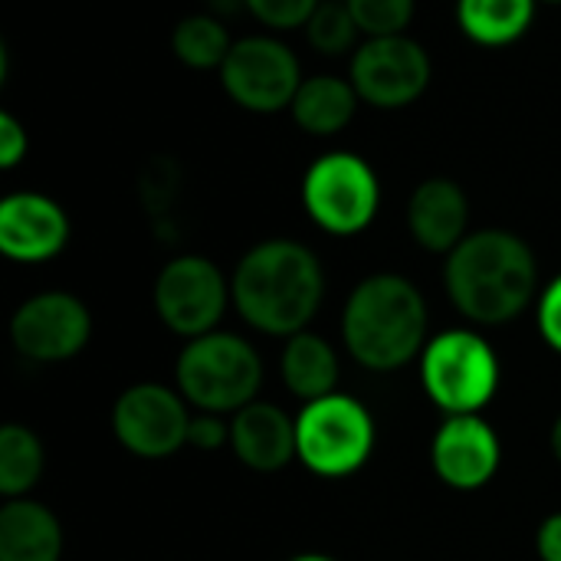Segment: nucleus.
I'll return each instance as SVG.
<instances>
[{
  "instance_id": "31",
  "label": "nucleus",
  "mask_w": 561,
  "mask_h": 561,
  "mask_svg": "<svg viewBox=\"0 0 561 561\" xmlns=\"http://www.w3.org/2000/svg\"><path fill=\"white\" fill-rule=\"evenodd\" d=\"M240 7H247V0H207V13H214V16H230Z\"/></svg>"
},
{
  "instance_id": "1",
  "label": "nucleus",
  "mask_w": 561,
  "mask_h": 561,
  "mask_svg": "<svg viewBox=\"0 0 561 561\" xmlns=\"http://www.w3.org/2000/svg\"><path fill=\"white\" fill-rule=\"evenodd\" d=\"M230 299L237 316L273 339L306 332L325 299V273L319 256L299 240H263L250 247L233 276Z\"/></svg>"
},
{
  "instance_id": "3",
  "label": "nucleus",
  "mask_w": 561,
  "mask_h": 561,
  "mask_svg": "<svg viewBox=\"0 0 561 561\" xmlns=\"http://www.w3.org/2000/svg\"><path fill=\"white\" fill-rule=\"evenodd\" d=\"M342 342L368 371L388 375L411 365L431 342L424 293L401 273L365 276L345 299Z\"/></svg>"
},
{
  "instance_id": "11",
  "label": "nucleus",
  "mask_w": 561,
  "mask_h": 561,
  "mask_svg": "<svg viewBox=\"0 0 561 561\" xmlns=\"http://www.w3.org/2000/svg\"><path fill=\"white\" fill-rule=\"evenodd\" d=\"M92 339V316L85 302L66 289L30 296L10 316V345L36 365H59L76 358Z\"/></svg>"
},
{
  "instance_id": "30",
  "label": "nucleus",
  "mask_w": 561,
  "mask_h": 561,
  "mask_svg": "<svg viewBox=\"0 0 561 561\" xmlns=\"http://www.w3.org/2000/svg\"><path fill=\"white\" fill-rule=\"evenodd\" d=\"M536 552L542 561H561V513H552L542 519L536 533Z\"/></svg>"
},
{
  "instance_id": "29",
  "label": "nucleus",
  "mask_w": 561,
  "mask_h": 561,
  "mask_svg": "<svg viewBox=\"0 0 561 561\" xmlns=\"http://www.w3.org/2000/svg\"><path fill=\"white\" fill-rule=\"evenodd\" d=\"M26 128L10 115L3 112L0 115V168H16L23 158H26Z\"/></svg>"
},
{
  "instance_id": "18",
  "label": "nucleus",
  "mask_w": 561,
  "mask_h": 561,
  "mask_svg": "<svg viewBox=\"0 0 561 561\" xmlns=\"http://www.w3.org/2000/svg\"><path fill=\"white\" fill-rule=\"evenodd\" d=\"M283 388L302 404L339 391V352L319 332H296L279 352Z\"/></svg>"
},
{
  "instance_id": "2",
  "label": "nucleus",
  "mask_w": 561,
  "mask_h": 561,
  "mask_svg": "<svg viewBox=\"0 0 561 561\" xmlns=\"http://www.w3.org/2000/svg\"><path fill=\"white\" fill-rule=\"evenodd\" d=\"M444 289L467 322L506 325L533 306L539 263L523 237L496 227L473 230L447 253Z\"/></svg>"
},
{
  "instance_id": "7",
  "label": "nucleus",
  "mask_w": 561,
  "mask_h": 561,
  "mask_svg": "<svg viewBox=\"0 0 561 561\" xmlns=\"http://www.w3.org/2000/svg\"><path fill=\"white\" fill-rule=\"evenodd\" d=\"M302 207L332 237H355L371 227L381 207L375 168L352 151H329L302 178Z\"/></svg>"
},
{
  "instance_id": "28",
  "label": "nucleus",
  "mask_w": 561,
  "mask_h": 561,
  "mask_svg": "<svg viewBox=\"0 0 561 561\" xmlns=\"http://www.w3.org/2000/svg\"><path fill=\"white\" fill-rule=\"evenodd\" d=\"M187 444L197 447V450H220V447H230V424L224 421V414L194 411Z\"/></svg>"
},
{
  "instance_id": "25",
  "label": "nucleus",
  "mask_w": 561,
  "mask_h": 561,
  "mask_svg": "<svg viewBox=\"0 0 561 561\" xmlns=\"http://www.w3.org/2000/svg\"><path fill=\"white\" fill-rule=\"evenodd\" d=\"M174 194H178V168H174V161L154 158V161L148 164V171L141 174V197H145L148 214H151L158 224L168 220V210H171Z\"/></svg>"
},
{
  "instance_id": "9",
  "label": "nucleus",
  "mask_w": 561,
  "mask_h": 561,
  "mask_svg": "<svg viewBox=\"0 0 561 561\" xmlns=\"http://www.w3.org/2000/svg\"><path fill=\"white\" fill-rule=\"evenodd\" d=\"M194 408L178 388L158 381H138L118 394L112 404L115 440L138 460L174 457L191 434Z\"/></svg>"
},
{
  "instance_id": "34",
  "label": "nucleus",
  "mask_w": 561,
  "mask_h": 561,
  "mask_svg": "<svg viewBox=\"0 0 561 561\" xmlns=\"http://www.w3.org/2000/svg\"><path fill=\"white\" fill-rule=\"evenodd\" d=\"M546 3H561V0H546Z\"/></svg>"
},
{
  "instance_id": "14",
  "label": "nucleus",
  "mask_w": 561,
  "mask_h": 561,
  "mask_svg": "<svg viewBox=\"0 0 561 561\" xmlns=\"http://www.w3.org/2000/svg\"><path fill=\"white\" fill-rule=\"evenodd\" d=\"M69 243L66 210L36 191H16L0 201V253L13 263H46Z\"/></svg>"
},
{
  "instance_id": "8",
  "label": "nucleus",
  "mask_w": 561,
  "mask_h": 561,
  "mask_svg": "<svg viewBox=\"0 0 561 561\" xmlns=\"http://www.w3.org/2000/svg\"><path fill=\"white\" fill-rule=\"evenodd\" d=\"M154 312L168 325V332L181 335L184 342L214 332L227 312L230 279L220 273L217 263L197 253H181L168 260L154 279Z\"/></svg>"
},
{
  "instance_id": "5",
  "label": "nucleus",
  "mask_w": 561,
  "mask_h": 561,
  "mask_svg": "<svg viewBox=\"0 0 561 561\" xmlns=\"http://www.w3.org/2000/svg\"><path fill=\"white\" fill-rule=\"evenodd\" d=\"M375 440V417L355 394L335 391L296 414V460L322 480L358 473L371 460Z\"/></svg>"
},
{
  "instance_id": "26",
  "label": "nucleus",
  "mask_w": 561,
  "mask_h": 561,
  "mask_svg": "<svg viewBox=\"0 0 561 561\" xmlns=\"http://www.w3.org/2000/svg\"><path fill=\"white\" fill-rule=\"evenodd\" d=\"M319 3L322 0H247V10L270 30H296L309 23Z\"/></svg>"
},
{
  "instance_id": "16",
  "label": "nucleus",
  "mask_w": 561,
  "mask_h": 561,
  "mask_svg": "<svg viewBox=\"0 0 561 561\" xmlns=\"http://www.w3.org/2000/svg\"><path fill=\"white\" fill-rule=\"evenodd\" d=\"M470 201L450 178H427L408 201V230L427 253H450L470 230Z\"/></svg>"
},
{
  "instance_id": "17",
  "label": "nucleus",
  "mask_w": 561,
  "mask_h": 561,
  "mask_svg": "<svg viewBox=\"0 0 561 561\" xmlns=\"http://www.w3.org/2000/svg\"><path fill=\"white\" fill-rule=\"evenodd\" d=\"M62 526L56 513L30 496L7 500L0 510V561H59Z\"/></svg>"
},
{
  "instance_id": "23",
  "label": "nucleus",
  "mask_w": 561,
  "mask_h": 561,
  "mask_svg": "<svg viewBox=\"0 0 561 561\" xmlns=\"http://www.w3.org/2000/svg\"><path fill=\"white\" fill-rule=\"evenodd\" d=\"M358 23L348 10L345 0H322L316 13L306 23V39L322 53V56H342L348 49H358Z\"/></svg>"
},
{
  "instance_id": "6",
  "label": "nucleus",
  "mask_w": 561,
  "mask_h": 561,
  "mask_svg": "<svg viewBox=\"0 0 561 561\" xmlns=\"http://www.w3.org/2000/svg\"><path fill=\"white\" fill-rule=\"evenodd\" d=\"M421 388L444 417L483 414L500 391V358L473 329L437 332L421 352Z\"/></svg>"
},
{
  "instance_id": "32",
  "label": "nucleus",
  "mask_w": 561,
  "mask_h": 561,
  "mask_svg": "<svg viewBox=\"0 0 561 561\" xmlns=\"http://www.w3.org/2000/svg\"><path fill=\"white\" fill-rule=\"evenodd\" d=\"M549 444H552V457L561 463V414L556 417V424H552V434H549Z\"/></svg>"
},
{
  "instance_id": "10",
  "label": "nucleus",
  "mask_w": 561,
  "mask_h": 561,
  "mask_svg": "<svg viewBox=\"0 0 561 561\" xmlns=\"http://www.w3.org/2000/svg\"><path fill=\"white\" fill-rule=\"evenodd\" d=\"M220 82L240 108L273 115L293 108L302 72L296 53L286 43L273 36H243L224 59Z\"/></svg>"
},
{
  "instance_id": "12",
  "label": "nucleus",
  "mask_w": 561,
  "mask_h": 561,
  "mask_svg": "<svg viewBox=\"0 0 561 561\" xmlns=\"http://www.w3.org/2000/svg\"><path fill=\"white\" fill-rule=\"evenodd\" d=\"M348 76L362 102L375 108H404L424 95L431 82V56L404 33L375 36L355 49Z\"/></svg>"
},
{
  "instance_id": "24",
  "label": "nucleus",
  "mask_w": 561,
  "mask_h": 561,
  "mask_svg": "<svg viewBox=\"0 0 561 561\" xmlns=\"http://www.w3.org/2000/svg\"><path fill=\"white\" fill-rule=\"evenodd\" d=\"M358 30L375 39V36H398L411 26L414 20V0H345Z\"/></svg>"
},
{
  "instance_id": "19",
  "label": "nucleus",
  "mask_w": 561,
  "mask_h": 561,
  "mask_svg": "<svg viewBox=\"0 0 561 561\" xmlns=\"http://www.w3.org/2000/svg\"><path fill=\"white\" fill-rule=\"evenodd\" d=\"M358 102L362 99H358L352 79L312 76V79H302V85L293 99V118L302 131L325 138V135L342 131L352 122Z\"/></svg>"
},
{
  "instance_id": "15",
  "label": "nucleus",
  "mask_w": 561,
  "mask_h": 561,
  "mask_svg": "<svg viewBox=\"0 0 561 561\" xmlns=\"http://www.w3.org/2000/svg\"><path fill=\"white\" fill-rule=\"evenodd\" d=\"M230 450L243 467L276 473L296 460V417L279 404L256 398L230 417Z\"/></svg>"
},
{
  "instance_id": "27",
  "label": "nucleus",
  "mask_w": 561,
  "mask_h": 561,
  "mask_svg": "<svg viewBox=\"0 0 561 561\" xmlns=\"http://www.w3.org/2000/svg\"><path fill=\"white\" fill-rule=\"evenodd\" d=\"M536 325H539L542 342L561 355V273L542 289L536 302Z\"/></svg>"
},
{
  "instance_id": "33",
  "label": "nucleus",
  "mask_w": 561,
  "mask_h": 561,
  "mask_svg": "<svg viewBox=\"0 0 561 561\" xmlns=\"http://www.w3.org/2000/svg\"><path fill=\"white\" fill-rule=\"evenodd\" d=\"M289 561H339L332 556H322V552H302V556H293Z\"/></svg>"
},
{
  "instance_id": "4",
  "label": "nucleus",
  "mask_w": 561,
  "mask_h": 561,
  "mask_svg": "<svg viewBox=\"0 0 561 561\" xmlns=\"http://www.w3.org/2000/svg\"><path fill=\"white\" fill-rule=\"evenodd\" d=\"M174 388L194 411L233 417L260 398L263 358L243 335L214 329L181 348L174 362Z\"/></svg>"
},
{
  "instance_id": "13",
  "label": "nucleus",
  "mask_w": 561,
  "mask_h": 561,
  "mask_svg": "<svg viewBox=\"0 0 561 561\" xmlns=\"http://www.w3.org/2000/svg\"><path fill=\"white\" fill-rule=\"evenodd\" d=\"M503 463V444L483 414H450L431 440L437 480L457 493H477L493 483Z\"/></svg>"
},
{
  "instance_id": "21",
  "label": "nucleus",
  "mask_w": 561,
  "mask_h": 561,
  "mask_svg": "<svg viewBox=\"0 0 561 561\" xmlns=\"http://www.w3.org/2000/svg\"><path fill=\"white\" fill-rule=\"evenodd\" d=\"M43 444L26 424H3L0 427V496L20 500L43 477Z\"/></svg>"
},
{
  "instance_id": "20",
  "label": "nucleus",
  "mask_w": 561,
  "mask_h": 561,
  "mask_svg": "<svg viewBox=\"0 0 561 561\" xmlns=\"http://www.w3.org/2000/svg\"><path fill=\"white\" fill-rule=\"evenodd\" d=\"M536 3L539 0H457V23L480 46H506L529 30Z\"/></svg>"
},
{
  "instance_id": "22",
  "label": "nucleus",
  "mask_w": 561,
  "mask_h": 561,
  "mask_svg": "<svg viewBox=\"0 0 561 561\" xmlns=\"http://www.w3.org/2000/svg\"><path fill=\"white\" fill-rule=\"evenodd\" d=\"M174 56L191 69H220L224 59L233 49V39L220 16L214 13H194L184 16L171 33Z\"/></svg>"
}]
</instances>
